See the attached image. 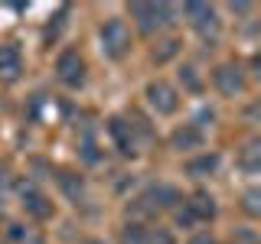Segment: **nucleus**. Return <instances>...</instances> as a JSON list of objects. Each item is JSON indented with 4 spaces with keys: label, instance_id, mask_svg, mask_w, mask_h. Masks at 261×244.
Wrapping results in <instances>:
<instances>
[{
    "label": "nucleus",
    "instance_id": "1",
    "mask_svg": "<svg viewBox=\"0 0 261 244\" xmlns=\"http://www.w3.org/2000/svg\"><path fill=\"white\" fill-rule=\"evenodd\" d=\"M179 202L183 199H179V192L173 189V186H150V189L130 205V211H134V215H160V211L176 208Z\"/></svg>",
    "mask_w": 261,
    "mask_h": 244
},
{
    "label": "nucleus",
    "instance_id": "2",
    "mask_svg": "<svg viewBox=\"0 0 261 244\" xmlns=\"http://www.w3.org/2000/svg\"><path fill=\"white\" fill-rule=\"evenodd\" d=\"M130 16L137 20L141 33H157L173 23V7L170 4H130Z\"/></svg>",
    "mask_w": 261,
    "mask_h": 244
},
{
    "label": "nucleus",
    "instance_id": "3",
    "mask_svg": "<svg viewBox=\"0 0 261 244\" xmlns=\"http://www.w3.org/2000/svg\"><path fill=\"white\" fill-rule=\"evenodd\" d=\"M127 49H130V33L124 20H108L101 26V52L108 59H121V55H127Z\"/></svg>",
    "mask_w": 261,
    "mask_h": 244
},
{
    "label": "nucleus",
    "instance_id": "4",
    "mask_svg": "<svg viewBox=\"0 0 261 244\" xmlns=\"http://www.w3.org/2000/svg\"><path fill=\"white\" fill-rule=\"evenodd\" d=\"M183 13L190 16V23L196 26V33H199L202 39H216L219 36V13H216V7H209V4H186Z\"/></svg>",
    "mask_w": 261,
    "mask_h": 244
},
{
    "label": "nucleus",
    "instance_id": "5",
    "mask_svg": "<svg viewBox=\"0 0 261 244\" xmlns=\"http://www.w3.org/2000/svg\"><path fill=\"white\" fill-rule=\"evenodd\" d=\"M56 75H59V81L69 85V88H79L82 81H85V62H82V55L75 49L59 52V59H56Z\"/></svg>",
    "mask_w": 261,
    "mask_h": 244
},
{
    "label": "nucleus",
    "instance_id": "6",
    "mask_svg": "<svg viewBox=\"0 0 261 244\" xmlns=\"http://www.w3.org/2000/svg\"><path fill=\"white\" fill-rule=\"evenodd\" d=\"M147 104H150L157 114H176L179 108V95H176V88L173 85H167V81H150L147 85Z\"/></svg>",
    "mask_w": 261,
    "mask_h": 244
},
{
    "label": "nucleus",
    "instance_id": "7",
    "mask_svg": "<svg viewBox=\"0 0 261 244\" xmlns=\"http://www.w3.org/2000/svg\"><path fill=\"white\" fill-rule=\"evenodd\" d=\"M212 81H216V88L222 95H242L245 92V72L239 69V65H232V62H225V65H219L216 72H212Z\"/></svg>",
    "mask_w": 261,
    "mask_h": 244
},
{
    "label": "nucleus",
    "instance_id": "8",
    "mask_svg": "<svg viewBox=\"0 0 261 244\" xmlns=\"http://www.w3.org/2000/svg\"><path fill=\"white\" fill-rule=\"evenodd\" d=\"M108 134H111L114 150H118L121 157H134V153H137V137H134V127H130L124 117H111V120H108Z\"/></svg>",
    "mask_w": 261,
    "mask_h": 244
},
{
    "label": "nucleus",
    "instance_id": "9",
    "mask_svg": "<svg viewBox=\"0 0 261 244\" xmlns=\"http://www.w3.org/2000/svg\"><path fill=\"white\" fill-rule=\"evenodd\" d=\"M20 199H23V208H27V215H33L36 222H46V218L53 215V202H49L46 195L36 189V186L23 182V186H20Z\"/></svg>",
    "mask_w": 261,
    "mask_h": 244
},
{
    "label": "nucleus",
    "instance_id": "10",
    "mask_svg": "<svg viewBox=\"0 0 261 244\" xmlns=\"http://www.w3.org/2000/svg\"><path fill=\"white\" fill-rule=\"evenodd\" d=\"M23 72V55L16 46H0V81H16Z\"/></svg>",
    "mask_w": 261,
    "mask_h": 244
},
{
    "label": "nucleus",
    "instance_id": "11",
    "mask_svg": "<svg viewBox=\"0 0 261 244\" xmlns=\"http://www.w3.org/2000/svg\"><path fill=\"white\" fill-rule=\"evenodd\" d=\"M170 143H173V150H199L202 146V130L196 124H183L179 130H173Z\"/></svg>",
    "mask_w": 261,
    "mask_h": 244
},
{
    "label": "nucleus",
    "instance_id": "12",
    "mask_svg": "<svg viewBox=\"0 0 261 244\" xmlns=\"http://www.w3.org/2000/svg\"><path fill=\"white\" fill-rule=\"evenodd\" d=\"M186 211L196 218V222H209V218H216V202H212L209 192H196L190 202H186Z\"/></svg>",
    "mask_w": 261,
    "mask_h": 244
},
{
    "label": "nucleus",
    "instance_id": "13",
    "mask_svg": "<svg viewBox=\"0 0 261 244\" xmlns=\"http://www.w3.org/2000/svg\"><path fill=\"white\" fill-rule=\"evenodd\" d=\"M219 169V153H202V157H196L186 163V173L196 176V179H202V176H212Z\"/></svg>",
    "mask_w": 261,
    "mask_h": 244
},
{
    "label": "nucleus",
    "instance_id": "14",
    "mask_svg": "<svg viewBox=\"0 0 261 244\" xmlns=\"http://www.w3.org/2000/svg\"><path fill=\"white\" fill-rule=\"evenodd\" d=\"M59 189L69 195L75 205H79V202H85V182H82L75 173H65V169H62V173H59Z\"/></svg>",
    "mask_w": 261,
    "mask_h": 244
},
{
    "label": "nucleus",
    "instance_id": "15",
    "mask_svg": "<svg viewBox=\"0 0 261 244\" xmlns=\"http://www.w3.org/2000/svg\"><path fill=\"white\" fill-rule=\"evenodd\" d=\"M121 244H147V228L130 222L124 225V231H121Z\"/></svg>",
    "mask_w": 261,
    "mask_h": 244
},
{
    "label": "nucleus",
    "instance_id": "16",
    "mask_svg": "<svg viewBox=\"0 0 261 244\" xmlns=\"http://www.w3.org/2000/svg\"><path fill=\"white\" fill-rule=\"evenodd\" d=\"M179 81H183V88H190V92H196V95L202 92V78L196 75L193 65H183V69H179Z\"/></svg>",
    "mask_w": 261,
    "mask_h": 244
},
{
    "label": "nucleus",
    "instance_id": "17",
    "mask_svg": "<svg viewBox=\"0 0 261 244\" xmlns=\"http://www.w3.org/2000/svg\"><path fill=\"white\" fill-rule=\"evenodd\" d=\"M176 52H179V39H163L160 49H153V59H157V62H167V59H173Z\"/></svg>",
    "mask_w": 261,
    "mask_h": 244
},
{
    "label": "nucleus",
    "instance_id": "18",
    "mask_svg": "<svg viewBox=\"0 0 261 244\" xmlns=\"http://www.w3.org/2000/svg\"><path fill=\"white\" fill-rule=\"evenodd\" d=\"M258 143H248V146H245V157H242V166L245 169H248V173H255V169H258Z\"/></svg>",
    "mask_w": 261,
    "mask_h": 244
},
{
    "label": "nucleus",
    "instance_id": "19",
    "mask_svg": "<svg viewBox=\"0 0 261 244\" xmlns=\"http://www.w3.org/2000/svg\"><path fill=\"white\" fill-rule=\"evenodd\" d=\"M10 238L20 244H39V238H33L30 228H23V225H10Z\"/></svg>",
    "mask_w": 261,
    "mask_h": 244
},
{
    "label": "nucleus",
    "instance_id": "20",
    "mask_svg": "<svg viewBox=\"0 0 261 244\" xmlns=\"http://www.w3.org/2000/svg\"><path fill=\"white\" fill-rule=\"evenodd\" d=\"M147 244H173V238H170V231L157 228V231H147Z\"/></svg>",
    "mask_w": 261,
    "mask_h": 244
},
{
    "label": "nucleus",
    "instance_id": "21",
    "mask_svg": "<svg viewBox=\"0 0 261 244\" xmlns=\"http://www.w3.org/2000/svg\"><path fill=\"white\" fill-rule=\"evenodd\" d=\"M258 199H261V195H258V189H251L248 195H245V211H248V215H258V211H261Z\"/></svg>",
    "mask_w": 261,
    "mask_h": 244
},
{
    "label": "nucleus",
    "instance_id": "22",
    "mask_svg": "<svg viewBox=\"0 0 261 244\" xmlns=\"http://www.w3.org/2000/svg\"><path fill=\"white\" fill-rule=\"evenodd\" d=\"M65 13H69V10H62L59 16H56V23H53V26H49V33H46V39H56V36L62 33V26H65Z\"/></svg>",
    "mask_w": 261,
    "mask_h": 244
},
{
    "label": "nucleus",
    "instance_id": "23",
    "mask_svg": "<svg viewBox=\"0 0 261 244\" xmlns=\"http://www.w3.org/2000/svg\"><path fill=\"white\" fill-rule=\"evenodd\" d=\"M176 225H179V228H193V225H196V218H193L186 208H179V211H176Z\"/></svg>",
    "mask_w": 261,
    "mask_h": 244
},
{
    "label": "nucleus",
    "instance_id": "24",
    "mask_svg": "<svg viewBox=\"0 0 261 244\" xmlns=\"http://www.w3.org/2000/svg\"><path fill=\"white\" fill-rule=\"evenodd\" d=\"M190 244H216V241H212V238H209V234H196V238H193Z\"/></svg>",
    "mask_w": 261,
    "mask_h": 244
},
{
    "label": "nucleus",
    "instance_id": "25",
    "mask_svg": "<svg viewBox=\"0 0 261 244\" xmlns=\"http://www.w3.org/2000/svg\"><path fill=\"white\" fill-rule=\"evenodd\" d=\"M85 244H105V241H85Z\"/></svg>",
    "mask_w": 261,
    "mask_h": 244
},
{
    "label": "nucleus",
    "instance_id": "26",
    "mask_svg": "<svg viewBox=\"0 0 261 244\" xmlns=\"http://www.w3.org/2000/svg\"><path fill=\"white\" fill-rule=\"evenodd\" d=\"M0 189H4V173H0Z\"/></svg>",
    "mask_w": 261,
    "mask_h": 244
}]
</instances>
